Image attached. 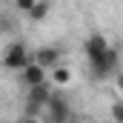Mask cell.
Here are the masks:
<instances>
[{
	"label": "cell",
	"instance_id": "cell-7",
	"mask_svg": "<svg viewBox=\"0 0 123 123\" xmlns=\"http://www.w3.org/2000/svg\"><path fill=\"white\" fill-rule=\"evenodd\" d=\"M83 49H86V57H89V60H94L100 52H106V49H109V40H106L103 34H92V37L83 43Z\"/></svg>",
	"mask_w": 123,
	"mask_h": 123
},
{
	"label": "cell",
	"instance_id": "cell-1",
	"mask_svg": "<svg viewBox=\"0 0 123 123\" xmlns=\"http://www.w3.org/2000/svg\"><path fill=\"white\" fill-rule=\"evenodd\" d=\"M66 117H72V106H69V100H66L60 92H52L49 100H46V106H43L40 123H63Z\"/></svg>",
	"mask_w": 123,
	"mask_h": 123
},
{
	"label": "cell",
	"instance_id": "cell-6",
	"mask_svg": "<svg viewBox=\"0 0 123 123\" xmlns=\"http://www.w3.org/2000/svg\"><path fill=\"white\" fill-rule=\"evenodd\" d=\"M55 92V86L46 80V83H37V86H29V92H26V100L29 103H37V106H46V100H49V94Z\"/></svg>",
	"mask_w": 123,
	"mask_h": 123
},
{
	"label": "cell",
	"instance_id": "cell-3",
	"mask_svg": "<svg viewBox=\"0 0 123 123\" xmlns=\"http://www.w3.org/2000/svg\"><path fill=\"white\" fill-rule=\"evenodd\" d=\"M29 60H31V55L26 49V43H20V40H12L3 52V69H9V72H20Z\"/></svg>",
	"mask_w": 123,
	"mask_h": 123
},
{
	"label": "cell",
	"instance_id": "cell-12",
	"mask_svg": "<svg viewBox=\"0 0 123 123\" xmlns=\"http://www.w3.org/2000/svg\"><path fill=\"white\" fill-rule=\"evenodd\" d=\"M14 123H40V117H26V115H23V117H17Z\"/></svg>",
	"mask_w": 123,
	"mask_h": 123
},
{
	"label": "cell",
	"instance_id": "cell-4",
	"mask_svg": "<svg viewBox=\"0 0 123 123\" xmlns=\"http://www.w3.org/2000/svg\"><path fill=\"white\" fill-rule=\"evenodd\" d=\"M31 63H37L40 69H55V66H60V49L57 46H43V49H37L34 55H31Z\"/></svg>",
	"mask_w": 123,
	"mask_h": 123
},
{
	"label": "cell",
	"instance_id": "cell-13",
	"mask_svg": "<svg viewBox=\"0 0 123 123\" xmlns=\"http://www.w3.org/2000/svg\"><path fill=\"white\" fill-rule=\"evenodd\" d=\"M63 123H80V120H77V117L72 115V117H66V120H63Z\"/></svg>",
	"mask_w": 123,
	"mask_h": 123
},
{
	"label": "cell",
	"instance_id": "cell-5",
	"mask_svg": "<svg viewBox=\"0 0 123 123\" xmlns=\"http://www.w3.org/2000/svg\"><path fill=\"white\" fill-rule=\"evenodd\" d=\"M20 77H23V83H26V89H29V86H37V83H46V80H49V72L29 60L23 69H20Z\"/></svg>",
	"mask_w": 123,
	"mask_h": 123
},
{
	"label": "cell",
	"instance_id": "cell-8",
	"mask_svg": "<svg viewBox=\"0 0 123 123\" xmlns=\"http://www.w3.org/2000/svg\"><path fill=\"white\" fill-rule=\"evenodd\" d=\"M49 12H52V3H49V0H34L31 9L26 12V14H29L31 23H43V20L49 17Z\"/></svg>",
	"mask_w": 123,
	"mask_h": 123
},
{
	"label": "cell",
	"instance_id": "cell-10",
	"mask_svg": "<svg viewBox=\"0 0 123 123\" xmlns=\"http://www.w3.org/2000/svg\"><path fill=\"white\" fill-rule=\"evenodd\" d=\"M31 3H34V0H14V6H17L20 12H29V9H31Z\"/></svg>",
	"mask_w": 123,
	"mask_h": 123
},
{
	"label": "cell",
	"instance_id": "cell-9",
	"mask_svg": "<svg viewBox=\"0 0 123 123\" xmlns=\"http://www.w3.org/2000/svg\"><path fill=\"white\" fill-rule=\"evenodd\" d=\"M49 72H52L49 83H52L55 89H63V86H69V83H72V72H69L66 66H55V69H49Z\"/></svg>",
	"mask_w": 123,
	"mask_h": 123
},
{
	"label": "cell",
	"instance_id": "cell-11",
	"mask_svg": "<svg viewBox=\"0 0 123 123\" xmlns=\"http://www.w3.org/2000/svg\"><path fill=\"white\" fill-rule=\"evenodd\" d=\"M112 115H115V120H117V123L123 120V106H120V103H115V106H112Z\"/></svg>",
	"mask_w": 123,
	"mask_h": 123
},
{
	"label": "cell",
	"instance_id": "cell-2",
	"mask_svg": "<svg viewBox=\"0 0 123 123\" xmlns=\"http://www.w3.org/2000/svg\"><path fill=\"white\" fill-rule=\"evenodd\" d=\"M89 63H92V74L103 80V77H112V74L117 72V66H120V55H117L115 46H109L106 52H100V55H97L94 60H89Z\"/></svg>",
	"mask_w": 123,
	"mask_h": 123
}]
</instances>
